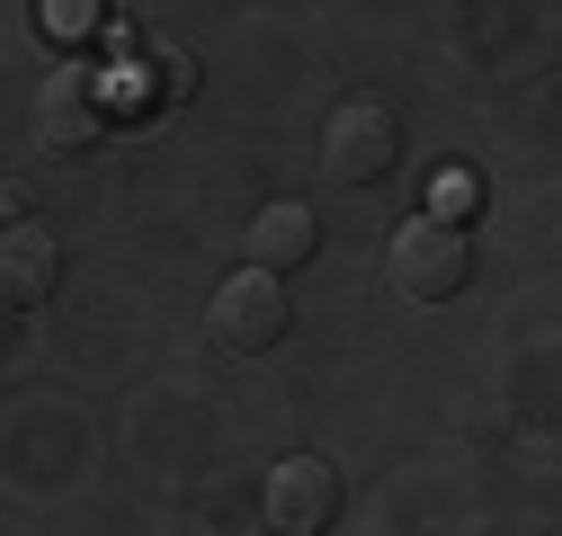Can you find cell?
Here are the masks:
<instances>
[{"label":"cell","mask_w":562,"mask_h":536,"mask_svg":"<svg viewBox=\"0 0 562 536\" xmlns=\"http://www.w3.org/2000/svg\"><path fill=\"white\" fill-rule=\"evenodd\" d=\"M241 242H250V268H259V278H286V268H304V259L322 250V215L304 206V197H268Z\"/></svg>","instance_id":"52a82bcc"},{"label":"cell","mask_w":562,"mask_h":536,"mask_svg":"<svg viewBox=\"0 0 562 536\" xmlns=\"http://www.w3.org/2000/svg\"><path fill=\"white\" fill-rule=\"evenodd\" d=\"M384 278H393L402 304H447V295L473 278V233H456V224H438V215L393 224V242H384Z\"/></svg>","instance_id":"6da1fadb"},{"label":"cell","mask_w":562,"mask_h":536,"mask_svg":"<svg viewBox=\"0 0 562 536\" xmlns=\"http://www.w3.org/2000/svg\"><path fill=\"white\" fill-rule=\"evenodd\" d=\"M348 510V483H339V465L330 456H277L268 465V483H259V518L277 527V536H322L330 518Z\"/></svg>","instance_id":"277c9868"},{"label":"cell","mask_w":562,"mask_h":536,"mask_svg":"<svg viewBox=\"0 0 562 536\" xmlns=\"http://www.w3.org/2000/svg\"><path fill=\"white\" fill-rule=\"evenodd\" d=\"M108 19H116L108 0H36V27H45L54 45H90Z\"/></svg>","instance_id":"9c48e42d"},{"label":"cell","mask_w":562,"mask_h":536,"mask_svg":"<svg viewBox=\"0 0 562 536\" xmlns=\"http://www.w3.org/2000/svg\"><path fill=\"white\" fill-rule=\"evenodd\" d=\"M63 287V242L45 224H0V313H36Z\"/></svg>","instance_id":"8992f818"},{"label":"cell","mask_w":562,"mask_h":536,"mask_svg":"<svg viewBox=\"0 0 562 536\" xmlns=\"http://www.w3.org/2000/svg\"><path fill=\"white\" fill-rule=\"evenodd\" d=\"M27 134H36V153H54V161H81L99 134H108V99H99V72H54L45 90H36V108H27Z\"/></svg>","instance_id":"5b68a950"},{"label":"cell","mask_w":562,"mask_h":536,"mask_svg":"<svg viewBox=\"0 0 562 536\" xmlns=\"http://www.w3.org/2000/svg\"><path fill=\"white\" fill-rule=\"evenodd\" d=\"M419 215H438V224H456V233H464V215H473V179H464V170H447V179L429 188V206H419Z\"/></svg>","instance_id":"30bf717a"},{"label":"cell","mask_w":562,"mask_h":536,"mask_svg":"<svg viewBox=\"0 0 562 536\" xmlns=\"http://www.w3.org/2000/svg\"><path fill=\"white\" fill-rule=\"evenodd\" d=\"M286 331H295V295H286V278H259V268L224 278L215 304H205V340L233 349V358H268Z\"/></svg>","instance_id":"7a4b0ae2"},{"label":"cell","mask_w":562,"mask_h":536,"mask_svg":"<svg viewBox=\"0 0 562 536\" xmlns=\"http://www.w3.org/2000/svg\"><path fill=\"white\" fill-rule=\"evenodd\" d=\"M134 81H161L153 99H161V108H188V99H196V63H188L179 45H134Z\"/></svg>","instance_id":"ba28073f"},{"label":"cell","mask_w":562,"mask_h":536,"mask_svg":"<svg viewBox=\"0 0 562 536\" xmlns=\"http://www.w3.org/2000/svg\"><path fill=\"white\" fill-rule=\"evenodd\" d=\"M393 161H402V116L384 99H339L322 116V170L339 188H375Z\"/></svg>","instance_id":"3957f363"}]
</instances>
